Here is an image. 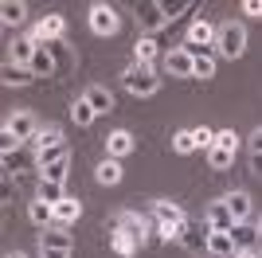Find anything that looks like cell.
Instances as JSON below:
<instances>
[{
	"instance_id": "cell-1",
	"label": "cell",
	"mask_w": 262,
	"mask_h": 258,
	"mask_svg": "<svg viewBox=\"0 0 262 258\" xmlns=\"http://www.w3.org/2000/svg\"><path fill=\"white\" fill-rule=\"evenodd\" d=\"M121 86H125L129 94H137V98H149V94L161 90V78H157V71L149 63H133V67L121 71Z\"/></svg>"
},
{
	"instance_id": "cell-2",
	"label": "cell",
	"mask_w": 262,
	"mask_h": 258,
	"mask_svg": "<svg viewBox=\"0 0 262 258\" xmlns=\"http://www.w3.org/2000/svg\"><path fill=\"white\" fill-rule=\"evenodd\" d=\"M215 47H219V55H227V59H239V55L247 51V28H243V24H235V20L219 24Z\"/></svg>"
},
{
	"instance_id": "cell-3",
	"label": "cell",
	"mask_w": 262,
	"mask_h": 258,
	"mask_svg": "<svg viewBox=\"0 0 262 258\" xmlns=\"http://www.w3.org/2000/svg\"><path fill=\"white\" fill-rule=\"evenodd\" d=\"M208 239H211L208 219H200V223H184V227H180V247H184L188 254H208Z\"/></svg>"
},
{
	"instance_id": "cell-4",
	"label": "cell",
	"mask_w": 262,
	"mask_h": 258,
	"mask_svg": "<svg viewBox=\"0 0 262 258\" xmlns=\"http://www.w3.org/2000/svg\"><path fill=\"white\" fill-rule=\"evenodd\" d=\"M164 24H172V20L164 16V4H161V0H141V4H137V28H141L145 35L161 32Z\"/></svg>"
},
{
	"instance_id": "cell-5",
	"label": "cell",
	"mask_w": 262,
	"mask_h": 258,
	"mask_svg": "<svg viewBox=\"0 0 262 258\" xmlns=\"http://www.w3.org/2000/svg\"><path fill=\"white\" fill-rule=\"evenodd\" d=\"M47 51H51V59H55V78H67V75H75V67H78V59H75V51L67 47L63 39H51V43H43Z\"/></svg>"
},
{
	"instance_id": "cell-6",
	"label": "cell",
	"mask_w": 262,
	"mask_h": 258,
	"mask_svg": "<svg viewBox=\"0 0 262 258\" xmlns=\"http://www.w3.org/2000/svg\"><path fill=\"white\" fill-rule=\"evenodd\" d=\"M4 129H8L16 141H28V145H32L35 133H39V125H35V114H32V110H20V114H12Z\"/></svg>"
},
{
	"instance_id": "cell-7",
	"label": "cell",
	"mask_w": 262,
	"mask_h": 258,
	"mask_svg": "<svg viewBox=\"0 0 262 258\" xmlns=\"http://www.w3.org/2000/svg\"><path fill=\"white\" fill-rule=\"evenodd\" d=\"M90 32L94 35H114L118 32V12H114V4H94V8H90Z\"/></svg>"
},
{
	"instance_id": "cell-8",
	"label": "cell",
	"mask_w": 262,
	"mask_h": 258,
	"mask_svg": "<svg viewBox=\"0 0 262 258\" xmlns=\"http://www.w3.org/2000/svg\"><path fill=\"white\" fill-rule=\"evenodd\" d=\"M114 231H125L129 239L145 243V235H149V219H145L141 211H121L118 219H114Z\"/></svg>"
},
{
	"instance_id": "cell-9",
	"label": "cell",
	"mask_w": 262,
	"mask_h": 258,
	"mask_svg": "<svg viewBox=\"0 0 262 258\" xmlns=\"http://www.w3.org/2000/svg\"><path fill=\"white\" fill-rule=\"evenodd\" d=\"M192 67H196V59H192L184 47H172V51L164 55V71L172 78H192Z\"/></svg>"
},
{
	"instance_id": "cell-10",
	"label": "cell",
	"mask_w": 262,
	"mask_h": 258,
	"mask_svg": "<svg viewBox=\"0 0 262 258\" xmlns=\"http://www.w3.org/2000/svg\"><path fill=\"white\" fill-rule=\"evenodd\" d=\"M63 32H67V20L59 16V12H51L47 20H39V24H35L32 39H35V43H51V39H63Z\"/></svg>"
},
{
	"instance_id": "cell-11",
	"label": "cell",
	"mask_w": 262,
	"mask_h": 258,
	"mask_svg": "<svg viewBox=\"0 0 262 258\" xmlns=\"http://www.w3.org/2000/svg\"><path fill=\"white\" fill-rule=\"evenodd\" d=\"M137 149V141H133L129 129H114L106 137V153H110V161H118V157H129V153Z\"/></svg>"
},
{
	"instance_id": "cell-12",
	"label": "cell",
	"mask_w": 262,
	"mask_h": 258,
	"mask_svg": "<svg viewBox=\"0 0 262 258\" xmlns=\"http://www.w3.org/2000/svg\"><path fill=\"white\" fill-rule=\"evenodd\" d=\"M153 215H157V223H161V227H172V231H180V227L188 223V219H184V207H180V204H168V200L153 204Z\"/></svg>"
},
{
	"instance_id": "cell-13",
	"label": "cell",
	"mask_w": 262,
	"mask_h": 258,
	"mask_svg": "<svg viewBox=\"0 0 262 258\" xmlns=\"http://www.w3.org/2000/svg\"><path fill=\"white\" fill-rule=\"evenodd\" d=\"M208 254H215V258H235V254H239V247H235L231 231H211V239H208Z\"/></svg>"
},
{
	"instance_id": "cell-14",
	"label": "cell",
	"mask_w": 262,
	"mask_h": 258,
	"mask_svg": "<svg viewBox=\"0 0 262 258\" xmlns=\"http://www.w3.org/2000/svg\"><path fill=\"white\" fill-rule=\"evenodd\" d=\"M215 35H219V28H211L208 20H196V24H192V32H188V43H196V47L211 51V47H215Z\"/></svg>"
},
{
	"instance_id": "cell-15",
	"label": "cell",
	"mask_w": 262,
	"mask_h": 258,
	"mask_svg": "<svg viewBox=\"0 0 262 258\" xmlns=\"http://www.w3.org/2000/svg\"><path fill=\"white\" fill-rule=\"evenodd\" d=\"M208 227H211V231H235V215L227 211L223 200H215V204L208 207Z\"/></svg>"
},
{
	"instance_id": "cell-16",
	"label": "cell",
	"mask_w": 262,
	"mask_h": 258,
	"mask_svg": "<svg viewBox=\"0 0 262 258\" xmlns=\"http://www.w3.org/2000/svg\"><path fill=\"white\" fill-rule=\"evenodd\" d=\"M51 247V250H71L75 247V239L67 235V227H47L43 235H39V250Z\"/></svg>"
},
{
	"instance_id": "cell-17",
	"label": "cell",
	"mask_w": 262,
	"mask_h": 258,
	"mask_svg": "<svg viewBox=\"0 0 262 258\" xmlns=\"http://www.w3.org/2000/svg\"><path fill=\"white\" fill-rule=\"evenodd\" d=\"M35 51H39V43H35L32 35H28V39H16V43H12V63H16V67H32Z\"/></svg>"
},
{
	"instance_id": "cell-18",
	"label": "cell",
	"mask_w": 262,
	"mask_h": 258,
	"mask_svg": "<svg viewBox=\"0 0 262 258\" xmlns=\"http://www.w3.org/2000/svg\"><path fill=\"white\" fill-rule=\"evenodd\" d=\"M78 215H82V204H78L75 196H67L63 204H55V227H67V223H75Z\"/></svg>"
},
{
	"instance_id": "cell-19",
	"label": "cell",
	"mask_w": 262,
	"mask_h": 258,
	"mask_svg": "<svg viewBox=\"0 0 262 258\" xmlns=\"http://www.w3.org/2000/svg\"><path fill=\"white\" fill-rule=\"evenodd\" d=\"M32 78H35V75L28 71V67H16L12 59L4 63V71H0V82H4V86H28Z\"/></svg>"
},
{
	"instance_id": "cell-20",
	"label": "cell",
	"mask_w": 262,
	"mask_h": 258,
	"mask_svg": "<svg viewBox=\"0 0 262 258\" xmlns=\"http://www.w3.org/2000/svg\"><path fill=\"white\" fill-rule=\"evenodd\" d=\"M35 78H55V59H51V51H47L43 43H39V51H35V59H32V67H28Z\"/></svg>"
},
{
	"instance_id": "cell-21",
	"label": "cell",
	"mask_w": 262,
	"mask_h": 258,
	"mask_svg": "<svg viewBox=\"0 0 262 258\" xmlns=\"http://www.w3.org/2000/svg\"><path fill=\"white\" fill-rule=\"evenodd\" d=\"M55 145H67V141H63V129H59V125H47V129H39V133H35V141H32V149H35V153L55 149Z\"/></svg>"
},
{
	"instance_id": "cell-22",
	"label": "cell",
	"mask_w": 262,
	"mask_h": 258,
	"mask_svg": "<svg viewBox=\"0 0 262 258\" xmlns=\"http://www.w3.org/2000/svg\"><path fill=\"white\" fill-rule=\"evenodd\" d=\"M223 204H227V211L235 215V223H243V219L251 215V196H247V192H231V196H223Z\"/></svg>"
},
{
	"instance_id": "cell-23",
	"label": "cell",
	"mask_w": 262,
	"mask_h": 258,
	"mask_svg": "<svg viewBox=\"0 0 262 258\" xmlns=\"http://www.w3.org/2000/svg\"><path fill=\"white\" fill-rule=\"evenodd\" d=\"M110 247H114V254L129 258V254H137V250H141V243H137V239H129L125 231H110Z\"/></svg>"
},
{
	"instance_id": "cell-24",
	"label": "cell",
	"mask_w": 262,
	"mask_h": 258,
	"mask_svg": "<svg viewBox=\"0 0 262 258\" xmlns=\"http://www.w3.org/2000/svg\"><path fill=\"white\" fill-rule=\"evenodd\" d=\"M28 219H32L35 227H43V231H47V227H55V207L43 204V200H35V204L28 207Z\"/></svg>"
},
{
	"instance_id": "cell-25",
	"label": "cell",
	"mask_w": 262,
	"mask_h": 258,
	"mask_svg": "<svg viewBox=\"0 0 262 258\" xmlns=\"http://www.w3.org/2000/svg\"><path fill=\"white\" fill-rule=\"evenodd\" d=\"M35 200H43V204H63L67 192H63V184H55V180H39V188H35Z\"/></svg>"
},
{
	"instance_id": "cell-26",
	"label": "cell",
	"mask_w": 262,
	"mask_h": 258,
	"mask_svg": "<svg viewBox=\"0 0 262 258\" xmlns=\"http://www.w3.org/2000/svg\"><path fill=\"white\" fill-rule=\"evenodd\" d=\"M86 102L94 106V114H110V110H114V94H110L106 86H90V90H86Z\"/></svg>"
},
{
	"instance_id": "cell-27",
	"label": "cell",
	"mask_w": 262,
	"mask_h": 258,
	"mask_svg": "<svg viewBox=\"0 0 262 258\" xmlns=\"http://www.w3.org/2000/svg\"><path fill=\"white\" fill-rule=\"evenodd\" d=\"M24 16H28V4H20V0H4V4H0V20L8 24V28L24 24Z\"/></svg>"
},
{
	"instance_id": "cell-28",
	"label": "cell",
	"mask_w": 262,
	"mask_h": 258,
	"mask_svg": "<svg viewBox=\"0 0 262 258\" xmlns=\"http://www.w3.org/2000/svg\"><path fill=\"white\" fill-rule=\"evenodd\" d=\"M94 176H98V184H106V188H114V184L121 180V164H118V161H110V157H106V161H102L98 168H94Z\"/></svg>"
},
{
	"instance_id": "cell-29",
	"label": "cell",
	"mask_w": 262,
	"mask_h": 258,
	"mask_svg": "<svg viewBox=\"0 0 262 258\" xmlns=\"http://www.w3.org/2000/svg\"><path fill=\"white\" fill-rule=\"evenodd\" d=\"M55 161H71V149H67V145H55V149L35 153V164H39V172H43V168H51Z\"/></svg>"
},
{
	"instance_id": "cell-30",
	"label": "cell",
	"mask_w": 262,
	"mask_h": 258,
	"mask_svg": "<svg viewBox=\"0 0 262 258\" xmlns=\"http://www.w3.org/2000/svg\"><path fill=\"white\" fill-rule=\"evenodd\" d=\"M94 118H98V114H94V106H90L86 98H78L75 106H71V121H75V125H82V129H86Z\"/></svg>"
},
{
	"instance_id": "cell-31",
	"label": "cell",
	"mask_w": 262,
	"mask_h": 258,
	"mask_svg": "<svg viewBox=\"0 0 262 258\" xmlns=\"http://www.w3.org/2000/svg\"><path fill=\"white\" fill-rule=\"evenodd\" d=\"M208 164H211L215 172H223V168H231V164H235V153L219 149V145H211V149H208Z\"/></svg>"
},
{
	"instance_id": "cell-32",
	"label": "cell",
	"mask_w": 262,
	"mask_h": 258,
	"mask_svg": "<svg viewBox=\"0 0 262 258\" xmlns=\"http://www.w3.org/2000/svg\"><path fill=\"white\" fill-rule=\"evenodd\" d=\"M200 145H196V137H192V129H180L172 137V153H180V157H188V153H196Z\"/></svg>"
},
{
	"instance_id": "cell-33",
	"label": "cell",
	"mask_w": 262,
	"mask_h": 258,
	"mask_svg": "<svg viewBox=\"0 0 262 258\" xmlns=\"http://www.w3.org/2000/svg\"><path fill=\"white\" fill-rule=\"evenodd\" d=\"M231 239H235V247H239V250H251V247H254V239H258V231H251L247 223H235Z\"/></svg>"
},
{
	"instance_id": "cell-34",
	"label": "cell",
	"mask_w": 262,
	"mask_h": 258,
	"mask_svg": "<svg viewBox=\"0 0 262 258\" xmlns=\"http://www.w3.org/2000/svg\"><path fill=\"white\" fill-rule=\"evenodd\" d=\"M28 164H32V157H28L24 149H16V153H4V172H8V176H12V172H24Z\"/></svg>"
},
{
	"instance_id": "cell-35",
	"label": "cell",
	"mask_w": 262,
	"mask_h": 258,
	"mask_svg": "<svg viewBox=\"0 0 262 258\" xmlns=\"http://www.w3.org/2000/svg\"><path fill=\"white\" fill-rule=\"evenodd\" d=\"M133 51H137V63H149V67H153V55H157V43H153V35H141Z\"/></svg>"
},
{
	"instance_id": "cell-36",
	"label": "cell",
	"mask_w": 262,
	"mask_h": 258,
	"mask_svg": "<svg viewBox=\"0 0 262 258\" xmlns=\"http://www.w3.org/2000/svg\"><path fill=\"white\" fill-rule=\"evenodd\" d=\"M211 75H215V59H211V55H200L196 67H192V78H211Z\"/></svg>"
},
{
	"instance_id": "cell-37",
	"label": "cell",
	"mask_w": 262,
	"mask_h": 258,
	"mask_svg": "<svg viewBox=\"0 0 262 258\" xmlns=\"http://www.w3.org/2000/svg\"><path fill=\"white\" fill-rule=\"evenodd\" d=\"M67 168H71V161H55L51 168H43V180H55V184H67Z\"/></svg>"
},
{
	"instance_id": "cell-38",
	"label": "cell",
	"mask_w": 262,
	"mask_h": 258,
	"mask_svg": "<svg viewBox=\"0 0 262 258\" xmlns=\"http://www.w3.org/2000/svg\"><path fill=\"white\" fill-rule=\"evenodd\" d=\"M192 137H196V145H200V149H204V153H208L211 145H215V133H211L208 125H196V129H192Z\"/></svg>"
},
{
	"instance_id": "cell-39",
	"label": "cell",
	"mask_w": 262,
	"mask_h": 258,
	"mask_svg": "<svg viewBox=\"0 0 262 258\" xmlns=\"http://www.w3.org/2000/svg\"><path fill=\"white\" fill-rule=\"evenodd\" d=\"M215 145H219V149H227V153H235V149H239V137H235L231 129H219V133H215Z\"/></svg>"
},
{
	"instance_id": "cell-40",
	"label": "cell",
	"mask_w": 262,
	"mask_h": 258,
	"mask_svg": "<svg viewBox=\"0 0 262 258\" xmlns=\"http://www.w3.org/2000/svg\"><path fill=\"white\" fill-rule=\"evenodd\" d=\"M0 149H4V153H16V149H20V141L12 137L8 129H4V133H0Z\"/></svg>"
},
{
	"instance_id": "cell-41",
	"label": "cell",
	"mask_w": 262,
	"mask_h": 258,
	"mask_svg": "<svg viewBox=\"0 0 262 258\" xmlns=\"http://www.w3.org/2000/svg\"><path fill=\"white\" fill-rule=\"evenodd\" d=\"M251 172L262 180V153H251Z\"/></svg>"
},
{
	"instance_id": "cell-42",
	"label": "cell",
	"mask_w": 262,
	"mask_h": 258,
	"mask_svg": "<svg viewBox=\"0 0 262 258\" xmlns=\"http://www.w3.org/2000/svg\"><path fill=\"white\" fill-rule=\"evenodd\" d=\"M243 12H251V16H262V0H247V4H243Z\"/></svg>"
},
{
	"instance_id": "cell-43",
	"label": "cell",
	"mask_w": 262,
	"mask_h": 258,
	"mask_svg": "<svg viewBox=\"0 0 262 258\" xmlns=\"http://www.w3.org/2000/svg\"><path fill=\"white\" fill-rule=\"evenodd\" d=\"M39 254H43V258H71V250H51V247H43Z\"/></svg>"
},
{
	"instance_id": "cell-44",
	"label": "cell",
	"mask_w": 262,
	"mask_h": 258,
	"mask_svg": "<svg viewBox=\"0 0 262 258\" xmlns=\"http://www.w3.org/2000/svg\"><path fill=\"white\" fill-rule=\"evenodd\" d=\"M251 153H262V129H254V133H251Z\"/></svg>"
},
{
	"instance_id": "cell-45",
	"label": "cell",
	"mask_w": 262,
	"mask_h": 258,
	"mask_svg": "<svg viewBox=\"0 0 262 258\" xmlns=\"http://www.w3.org/2000/svg\"><path fill=\"white\" fill-rule=\"evenodd\" d=\"M235 258H258V250H239Z\"/></svg>"
},
{
	"instance_id": "cell-46",
	"label": "cell",
	"mask_w": 262,
	"mask_h": 258,
	"mask_svg": "<svg viewBox=\"0 0 262 258\" xmlns=\"http://www.w3.org/2000/svg\"><path fill=\"white\" fill-rule=\"evenodd\" d=\"M8 258H28V254H20V250H16V254H8Z\"/></svg>"
},
{
	"instance_id": "cell-47",
	"label": "cell",
	"mask_w": 262,
	"mask_h": 258,
	"mask_svg": "<svg viewBox=\"0 0 262 258\" xmlns=\"http://www.w3.org/2000/svg\"><path fill=\"white\" fill-rule=\"evenodd\" d=\"M258 235H262V223H258Z\"/></svg>"
},
{
	"instance_id": "cell-48",
	"label": "cell",
	"mask_w": 262,
	"mask_h": 258,
	"mask_svg": "<svg viewBox=\"0 0 262 258\" xmlns=\"http://www.w3.org/2000/svg\"><path fill=\"white\" fill-rule=\"evenodd\" d=\"M258 258H262V247H258Z\"/></svg>"
}]
</instances>
